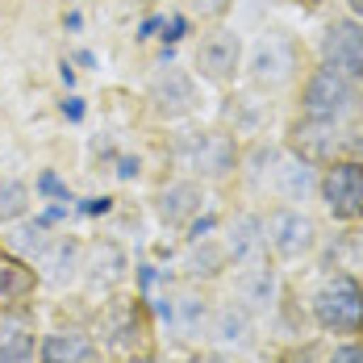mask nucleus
<instances>
[{
	"label": "nucleus",
	"mask_w": 363,
	"mask_h": 363,
	"mask_svg": "<svg viewBox=\"0 0 363 363\" xmlns=\"http://www.w3.org/2000/svg\"><path fill=\"white\" fill-rule=\"evenodd\" d=\"M172 159L180 163L184 176L201 184H221L238 172L242 146L234 130H188L172 143Z\"/></svg>",
	"instance_id": "1"
},
{
	"label": "nucleus",
	"mask_w": 363,
	"mask_h": 363,
	"mask_svg": "<svg viewBox=\"0 0 363 363\" xmlns=\"http://www.w3.org/2000/svg\"><path fill=\"white\" fill-rule=\"evenodd\" d=\"M242 75L263 92H280L301 75V46L289 34H280V30L255 38L247 59H242Z\"/></svg>",
	"instance_id": "4"
},
{
	"label": "nucleus",
	"mask_w": 363,
	"mask_h": 363,
	"mask_svg": "<svg viewBox=\"0 0 363 363\" xmlns=\"http://www.w3.org/2000/svg\"><path fill=\"white\" fill-rule=\"evenodd\" d=\"M318 55H322L326 67H334L338 75H347L351 84H363V21L359 17L330 21Z\"/></svg>",
	"instance_id": "11"
},
{
	"label": "nucleus",
	"mask_w": 363,
	"mask_h": 363,
	"mask_svg": "<svg viewBox=\"0 0 363 363\" xmlns=\"http://www.w3.org/2000/svg\"><path fill=\"white\" fill-rule=\"evenodd\" d=\"M63 113H67V117H79V113H84V105L72 96V101H63Z\"/></svg>",
	"instance_id": "29"
},
{
	"label": "nucleus",
	"mask_w": 363,
	"mask_h": 363,
	"mask_svg": "<svg viewBox=\"0 0 363 363\" xmlns=\"http://www.w3.org/2000/svg\"><path fill=\"white\" fill-rule=\"evenodd\" d=\"M79 259H84V247L75 238H67V234H55L46 242V251L34 259V267L42 280H50V284L63 289V284H72L75 276H79Z\"/></svg>",
	"instance_id": "21"
},
{
	"label": "nucleus",
	"mask_w": 363,
	"mask_h": 363,
	"mask_svg": "<svg viewBox=\"0 0 363 363\" xmlns=\"http://www.w3.org/2000/svg\"><path fill=\"white\" fill-rule=\"evenodd\" d=\"M242 59H247L242 38L218 21V26H209L205 34L196 38V46H192V75H201L213 88H230L242 75Z\"/></svg>",
	"instance_id": "7"
},
{
	"label": "nucleus",
	"mask_w": 363,
	"mask_h": 363,
	"mask_svg": "<svg viewBox=\"0 0 363 363\" xmlns=\"http://www.w3.org/2000/svg\"><path fill=\"white\" fill-rule=\"evenodd\" d=\"M155 218L163 221L167 230H188L192 221L205 213V184L184 176V180H172L167 188L155 192Z\"/></svg>",
	"instance_id": "14"
},
{
	"label": "nucleus",
	"mask_w": 363,
	"mask_h": 363,
	"mask_svg": "<svg viewBox=\"0 0 363 363\" xmlns=\"http://www.w3.org/2000/svg\"><path fill=\"white\" fill-rule=\"evenodd\" d=\"M42 289V276L30 259L13 255L9 247H0V313H13L21 305H30Z\"/></svg>",
	"instance_id": "16"
},
{
	"label": "nucleus",
	"mask_w": 363,
	"mask_h": 363,
	"mask_svg": "<svg viewBox=\"0 0 363 363\" xmlns=\"http://www.w3.org/2000/svg\"><path fill=\"white\" fill-rule=\"evenodd\" d=\"M309 318L322 334L359 338L363 334V280L351 272H334L309 301Z\"/></svg>",
	"instance_id": "2"
},
{
	"label": "nucleus",
	"mask_w": 363,
	"mask_h": 363,
	"mask_svg": "<svg viewBox=\"0 0 363 363\" xmlns=\"http://www.w3.org/2000/svg\"><path fill=\"white\" fill-rule=\"evenodd\" d=\"M263 242H267V251L276 255L280 263H301V259H309L318 251L322 230H318V221L309 218L305 209L276 205V209L263 213Z\"/></svg>",
	"instance_id": "6"
},
{
	"label": "nucleus",
	"mask_w": 363,
	"mask_h": 363,
	"mask_svg": "<svg viewBox=\"0 0 363 363\" xmlns=\"http://www.w3.org/2000/svg\"><path fill=\"white\" fill-rule=\"evenodd\" d=\"M146 109L155 121H184L201 109V88H196V75L176 67V63H159L150 79H146Z\"/></svg>",
	"instance_id": "8"
},
{
	"label": "nucleus",
	"mask_w": 363,
	"mask_h": 363,
	"mask_svg": "<svg viewBox=\"0 0 363 363\" xmlns=\"http://www.w3.org/2000/svg\"><path fill=\"white\" fill-rule=\"evenodd\" d=\"M184 280L188 284H213L230 272V255L213 238H192V251L184 255Z\"/></svg>",
	"instance_id": "22"
},
{
	"label": "nucleus",
	"mask_w": 363,
	"mask_h": 363,
	"mask_svg": "<svg viewBox=\"0 0 363 363\" xmlns=\"http://www.w3.org/2000/svg\"><path fill=\"white\" fill-rule=\"evenodd\" d=\"M38 363H101V342L79 326H59L38 338Z\"/></svg>",
	"instance_id": "15"
},
{
	"label": "nucleus",
	"mask_w": 363,
	"mask_h": 363,
	"mask_svg": "<svg viewBox=\"0 0 363 363\" xmlns=\"http://www.w3.org/2000/svg\"><path fill=\"white\" fill-rule=\"evenodd\" d=\"M326 363H363V342H338L326 355Z\"/></svg>",
	"instance_id": "27"
},
{
	"label": "nucleus",
	"mask_w": 363,
	"mask_h": 363,
	"mask_svg": "<svg viewBox=\"0 0 363 363\" xmlns=\"http://www.w3.org/2000/svg\"><path fill=\"white\" fill-rule=\"evenodd\" d=\"M0 363H38V334L17 318H0Z\"/></svg>",
	"instance_id": "23"
},
{
	"label": "nucleus",
	"mask_w": 363,
	"mask_h": 363,
	"mask_svg": "<svg viewBox=\"0 0 363 363\" xmlns=\"http://www.w3.org/2000/svg\"><path fill=\"white\" fill-rule=\"evenodd\" d=\"M96 342L113 355H125L130 363L146 359L150 355V318H146L143 301H125V296L105 301V309L96 318Z\"/></svg>",
	"instance_id": "3"
},
{
	"label": "nucleus",
	"mask_w": 363,
	"mask_h": 363,
	"mask_svg": "<svg viewBox=\"0 0 363 363\" xmlns=\"http://www.w3.org/2000/svg\"><path fill=\"white\" fill-rule=\"evenodd\" d=\"M46 225H50V221H34V225H17V230H13V234L4 238V247H9L13 255H21V259H30V263H34L38 255L46 251V242L55 238V234H50Z\"/></svg>",
	"instance_id": "25"
},
{
	"label": "nucleus",
	"mask_w": 363,
	"mask_h": 363,
	"mask_svg": "<svg viewBox=\"0 0 363 363\" xmlns=\"http://www.w3.org/2000/svg\"><path fill=\"white\" fill-rule=\"evenodd\" d=\"M192 363H242L238 355H230V351H209V355H196Z\"/></svg>",
	"instance_id": "28"
},
{
	"label": "nucleus",
	"mask_w": 363,
	"mask_h": 363,
	"mask_svg": "<svg viewBox=\"0 0 363 363\" xmlns=\"http://www.w3.org/2000/svg\"><path fill=\"white\" fill-rule=\"evenodd\" d=\"M318 201L342 225L363 221V159H334L318 172Z\"/></svg>",
	"instance_id": "9"
},
{
	"label": "nucleus",
	"mask_w": 363,
	"mask_h": 363,
	"mask_svg": "<svg viewBox=\"0 0 363 363\" xmlns=\"http://www.w3.org/2000/svg\"><path fill=\"white\" fill-rule=\"evenodd\" d=\"M79 276H84V284L96 292H113L125 284V276H130V259L125 251L117 247V242H92L84 259H79Z\"/></svg>",
	"instance_id": "17"
},
{
	"label": "nucleus",
	"mask_w": 363,
	"mask_h": 363,
	"mask_svg": "<svg viewBox=\"0 0 363 363\" xmlns=\"http://www.w3.org/2000/svg\"><path fill=\"white\" fill-rule=\"evenodd\" d=\"M289 150L296 159L313 163V167H326L334 159H342L347 150V134H342V121H313V117H296L289 125Z\"/></svg>",
	"instance_id": "10"
},
{
	"label": "nucleus",
	"mask_w": 363,
	"mask_h": 363,
	"mask_svg": "<svg viewBox=\"0 0 363 363\" xmlns=\"http://www.w3.org/2000/svg\"><path fill=\"white\" fill-rule=\"evenodd\" d=\"M163 318L180 338H205L209 318H213V301L205 296V284H184V289L163 296Z\"/></svg>",
	"instance_id": "13"
},
{
	"label": "nucleus",
	"mask_w": 363,
	"mask_h": 363,
	"mask_svg": "<svg viewBox=\"0 0 363 363\" xmlns=\"http://www.w3.org/2000/svg\"><path fill=\"white\" fill-rule=\"evenodd\" d=\"M30 205H34L30 184L17 176H0V225H17L30 213Z\"/></svg>",
	"instance_id": "24"
},
{
	"label": "nucleus",
	"mask_w": 363,
	"mask_h": 363,
	"mask_svg": "<svg viewBox=\"0 0 363 363\" xmlns=\"http://www.w3.org/2000/svg\"><path fill=\"white\" fill-rule=\"evenodd\" d=\"M280 280H276V267L267 259H255V263H238L234 267V289H230V301H238L247 313L263 318L272 313L280 301Z\"/></svg>",
	"instance_id": "12"
},
{
	"label": "nucleus",
	"mask_w": 363,
	"mask_h": 363,
	"mask_svg": "<svg viewBox=\"0 0 363 363\" xmlns=\"http://www.w3.org/2000/svg\"><path fill=\"white\" fill-rule=\"evenodd\" d=\"M221 247H225V255H230V267L263 259V255H267V242H263V213H259V209H242V213H234L230 225H225Z\"/></svg>",
	"instance_id": "18"
},
{
	"label": "nucleus",
	"mask_w": 363,
	"mask_h": 363,
	"mask_svg": "<svg viewBox=\"0 0 363 363\" xmlns=\"http://www.w3.org/2000/svg\"><path fill=\"white\" fill-rule=\"evenodd\" d=\"M347 9H351V17H359L363 21V0H347Z\"/></svg>",
	"instance_id": "30"
},
{
	"label": "nucleus",
	"mask_w": 363,
	"mask_h": 363,
	"mask_svg": "<svg viewBox=\"0 0 363 363\" xmlns=\"http://www.w3.org/2000/svg\"><path fill=\"white\" fill-rule=\"evenodd\" d=\"M359 109V84H351L347 75H338L334 67L318 63L301 84V117L313 121H347Z\"/></svg>",
	"instance_id": "5"
},
{
	"label": "nucleus",
	"mask_w": 363,
	"mask_h": 363,
	"mask_svg": "<svg viewBox=\"0 0 363 363\" xmlns=\"http://www.w3.org/2000/svg\"><path fill=\"white\" fill-rule=\"evenodd\" d=\"M255 313H247L238 301H221L213 305V318H209V338L218 342L221 351H247L255 342Z\"/></svg>",
	"instance_id": "19"
},
{
	"label": "nucleus",
	"mask_w": 363,
	"mask_h": 363,
	"mask_svg": "<svg viewBox=\"0 0 363 363\" xmlns=\"http://www.w3.org/2000/svg\"><path fill=\"white\" fill-rule=\"evenodd\" d=\"M188 9L201 17V21H209V26H218L225 21V13L234 9V0H188Z\"/></svg>",
	"instance_id": "26"
},
{
	"label": "nucleus",
	"mask_w": 363,
	"mask_h": 363,
	"mask_svg": "<svg viewBox=\"0 0 363 363\" xmlns=\"http://www.w3.org/2000/svg\"><path fill=\"white\" fill-rule=\"evenodd\" d=\"M318 172L322 167H313V163H305V159H276V172H272V192L284 201V205H301V201H309V196H318Z\"/></svg>",
	"instance_id": "20"
}]
</instances>
